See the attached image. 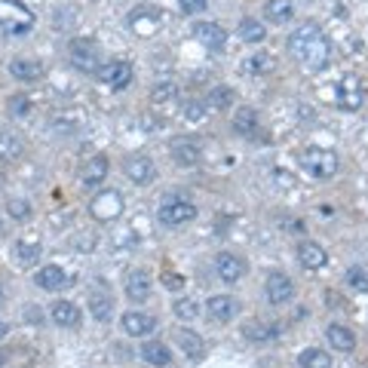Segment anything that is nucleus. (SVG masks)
Returning a JSON list of instances; mask_svg holds the SVG:
<instances>
[{
    "label": "nucleus",
    "mask_w": 368,
    "mask_h": 368,
    "mask_svg": "<svg viewBox=\"0 0 368 368\" xmlns=\"http://www.w3.org/2000/svg\"><path fill=\"white\" fill-rule=\"evenodd\" d=\"M289 49L307 65V68H325L331 58V44L316 22H301L295 28V34L289 37Z\"/></svg>",
    "instance_id": "nucleus-1"
},
{
    "label": "nucleus",
    "mask_w": 368,
    "mask_h": 368,
    "mask_svg": "<svg viewBox=\"0 0 368 368\" xmlns=\"http://www.w3.org/2000/svg\"><path fill=\"white\" fill-rule=\"evenodd\" d=\"M34 28V13L22 0H0V31L4 34H25Z\"/></svg>",
    "instance_id": "nucleus-2"
},
{
    "label": "nucleus",
    "mask_w": 368,
    "mask_h": 368,
    "mask_svg": "<svg viewBox=\"0 0 368 368\" xmlns=\"http://www.w3.org/2000/svg\"><path fill=\"white\" fill-rule=\"evenodd\" d=\"M157 218L163 228H181V224H190L197 218V206L184 197H166L157 209Z\"/></svg>",
    "instance_id": "nucleus-3"
},
{
    "label": "nucleus",
    "mask_w": 368,
    "mask_h": 368,
    "mask_svg": "<svg viewBox=\"0 0 368 368\" xmlns=\"http://www.w3.org/2000/svg\"><path fill=\"white\" fill-rule=\"evenodd\" d=\"M304 166L307 172L313 175V178H331L334 172H338V154L329 147H310L304 150Z\"/></svg>",
    "instance_id": "nucleus-4"
},
{
    "label": "nucleus",
    "mask_w": 368,
    "mask_h": 368,
    "mask_svg": "<svg viewBox=\"0 0 368 368\" xmlns=\"http://www.w3.org/2000/svg\"><path fill=\"white\" fill-rule=\"evenodd\" d=\"M68 53H71V62L77 65L80 71H92L96 74L102 65H98V44L92 37H74L68 44Z\"/></svg>",
    "instance_id": "nucleus-5"
},
{
    "label": "nucleus",
    "mask_w": 368,
    "mask_h": 368,
    "mask_svg": "<svg viewBox=\"0 0 368 368\" xmlns=\"http://www.w3.org/2000/svg\"><path fill=\"white\" fill-rule=\"evenodd\" d=\"M365 105V86L356 74H344L338 83V107L341 111H359Z\"/></svg>",
    "instance_id": "nucleus-6"
},
{
    "label": "nucleus",
    "mask_w": 368,
    "mask_h": 368,
    "mask_svg": "<svg viewBox=\"0 0 368 368\" xmlns=\"http://www.w3.org/2000/svg\"><path fill=\"white\" fill-rule=\"evenodd\" d=\"M96 77L111 89H126L132 83V65L126 58H111V62H105L102 68L96 71Z\"/></svg>",
    "instance_id": "nucleus-7"
},
{
    "label": "nucleus",
    "mask_w": 368,
    "mask_h": 368,
    "mask_svg": "<svg viewBox=\"0 0 368 368\" xmlns=\"http://www.w3.org/2000/svg\"><path fill=\"white\" fill-rule=\"evenodd\" d=\"M89 212H92V218H98V221L120 218L123 197L117 194V190H98V197H92V203H89Z\"/></svg>",
    "instance_id": "nucleus-8"
},
{
    "label": "nucleus",
    "mask_w": 368,
    "mask_h": 368,
    "mask_svg": "<svg viewBox=\"0 0 368 368\" xmlns=\"http://www.w3.org/2000/svg\"><path fill=\"white\" fill-rule=\"evenodd\" d=\"M264 295H267L270 304L282 307V304H289V301L295 298V282H291L286 273H270L267 276V282H264Z\"/></svg>",
    "instance_id": "nucleus-9"
},
{
    "label": "nucleus",
    "mask_w": 368,
    "mask_h": 368,
    "mask_svg": "<svg viewBox=\"0 0 368 368\" xmlns=\"http://www.w3.org/2000/svg\"><path fill=\"white\" fill-rule=\"evenodd\" d=\"M34 282L44 291H65V289L74 286V276H68L58 264H46V267H40V270H37Z\"/></svg>",
    "instance_id": "nucleus-10"
},
{
    "label": "nucleus",
    "mask_w": 368,
    "mask_h": 368,
    "mask_svg": "<svg viewBox=\"0 0 368 368\" xmlns=\"http://www.w3.org/2000/svg\"><path fill=\"white\" fill-rule=\"evenodd\" d=\"M123 172H126V178H129L132 184H141V188H147V184L157 178V166H154V160H150V157H145V154L129 157L126 166H123Z\"/></svg>",
    "instance_id": "nucleus-11"
},
{
    "label": "nucleus",
    "mask_w": 368,
    "mask_h": 368,
    "mask_svg": "<svg viewBox=\"0 0 368 368\" xmlns=\"http://www.w3.org/2000/svg\"><path fill=\"white\" fill-rule=\"evenodd\" d=\"M206 313L212 316L215 322H230V320H237V313H239V301L233 295H212L206 301Z\"/></svg>",
    "instance_id": "nucleus-12"
},
{
    "label": "nucleus",
    "mask_w": 368,
    "mask_h": 368,
    "mask_svg": "<svg viewBox=\"0 0 368 368\" xmlns=\"http://www.w3.org/2000/svg\"><path fill=\"white\" fill-rule=\"evenodd\" d=\"M157 25H160V10H157V6H138V10L129 13V28L136 31L138 37L154 34Z\"/></svg>",
    "instance_id": "nucleus-13"
},
{
    "label": "nucleus",
    "mask_w": 368,
    "mask_h": 368,
    "mask_svg": "<svg viewBox=\"0 0 368 368\" xmlns=\"http://www.w3.org/2000/svg\"><path fill=\"white\" fill-rule=\"evenodd\" d=\"M107 172H111V163H107V157L105 154H96V157H89L86 163H83V169H80V181H83V188H98L105 178H107Z\"/></svg>",
    "instance_id": "nucleus-14"
},
{
    "label": "nucleus",
    "mask_w": 368,
    "mask_h": 368,
    "mask_svg": "<svg viewBox=\"0 0 368 368\" xmlns=\"http://www.w3.org/2000/svg\"><path fill=\"white\" fill-rule=\"evenodd\" d=\"M120 325H123V331H126L129 338H147L150 331H157V316L132 310V313H123Z\"/></svg>",
    "instance_id": "nucleus-15"
},
{
    "label": "nucleus",
    "mask_w": 368,
    "mask_h": 368,
    "mask_svg": "<svg viewBox=\"0 0 368 368\" xmlns=\"http://www.w3.org/2000/svg\"><path fill=\"white\" fill-rule=\"evenodd\" d=\"M215 270H218V276L224 282H239L242 276H246V261H242L239 255H233V252H221L218 258H215Z\"/></svg>",
    "instance_id": "nucleus-16"
},
{
    "label": "nucleus",
    "mask_w": 368,
    "mask_h": 368,
    "mask_svg": "<svg viewBox=\"0 0 368 368\" xmlns=\"http://www.w3.org/2000/svg\"><path fill=\"white\" fill-rule=\"evenodd\" d=\"M194 37L203 44L206 49H224V44H228V31L221 28V25H215V22H197L194 25Z\"/></svg>",
    "instance_id": "nucleus-17"
},
{
    "label": "nucleus",
    "mask_w": 368,
    "mask_h": 368,
    "mask_svg": "<svg viewBox=\"0 0 368 368\" xmlns=\"http://www.w3.org/2000/svg\"><path fill=\"white\" fill-rule=\"evenodd\" d=\"M49 316H53V322L62 325V329H80V322H83L80 307L71 304V301H55V304H49Z\"/></svg>",
    "instance_id": "nucleus-18"
},
{
    "label": "nucleus",
    "mask_w": 368,
    "mask_h": 368,
    "mask_svg": "<svg viewBox=\"0 0 368 368\" xmlns=\"http://www.w3.org/2000/svg\"><path fill=\"white\" fill-rule=\"evenodd\" d=\"M175 344L184 350V356H188V359H194V362L206 356V341L199 338L197 331H190V329H178V331H175Z\"/></svg>",
    "instance_id": "nucleus-19"
},
{
    "label": "nucleus",
    "mask_w": 368,
    "mask_h": 368,
    "mask_svg": "<svg viewBox=\"0 0 368 368\" xmlns=\"http://www.w3.org/2000/svg\"><path fill=\"white\" fill-rule=\"evenodd\" d=\"M13 258H15V267H22V270H28V267L37 264L40 258V239L31 237V239H19L13 246Z\"/></svg>",
    "instance_id": "nucleus-20"
},
{
    "label": "nucleus",
    "mask_w": 368,
    "mask_h": 368,
    "mask_svg": "<svg viewBox=\"0 0 368 368\" xmlns=\"http://www.w3.org/2000/svg\"><path fill=\"white\" fill-rule=\"evenodd\" d=\"M10 74L22 83H34V80L44 77V62H37V58H13Z\"/></svg>",
    "instance_id": "nucleus-21"
},
{
    "label": "nucleus",
    "mask_w": 368,
    "mask_h": 368,
    "mask_svg": "<svg viewBox=\"0 0 368 368\" xmlns=\"http://www.w3.org/2000/svg\"><path fill=\"white\" fill-rule=\"evenodd\" d=\"M298 261L304 264L307 270H320V267H325V261H329V255H325V249L320 246V242L304 239L298 246Z\"/></svg>",
    "instance_id": "nucleus-22"
},
{
    "label": "nucleus",
    "mask_w": 368,
    "mask_h": 368,
    "mask_svg": "<svg viewBox=\"0 0 368 368\" xmlns=\"http://www.w3.org/2000/svg\"><path fill=\"white\" fill-rule=\"evenodd\" d=\"M89 313H92V320L96 322H107L114 316V298H111V291L107 289H98V291H92L89 295Z\"/></svg>",
    "instance_id": "nucleus-23"
},
{
    "label": "nucleus",
    "mask_w": 368,
    "mask_h": 368,
    "mask_svg": "<svg viewBox=\"0 0 368 368\" xmlns=\"http://www.w3.org/2000/svg\"><path fill=\"white\" fill-rule=\"evenodd\" d=\"M199 157H203V150H199L197 141L181 138V141H175V145H172V160L178 163V166H184V169L197 166V163H199Z\"/></svg>",
    "instance_id": "nucleus-24"
},
{
    "label": "nucleus",
    "mask_w": 368,
    "mask_h": 368,
    "mask_svg": "<svg viewBox=\"0 0 368 368\" xmlns=\"http://www.w3.org/2000/svg\"><path fill=\"white\" fill-rule=\"evenodd\" d=\"M138 356L145 359L147 365H157V368H166L172 362V353H169V347L160 344V341H145L138 350Z\"/></svg>",
    "instance_id": "nucleus-25"
},
{
    "label": "nucleus",
    "mask_w": 368,
    "mask_h": 368,
    "mask_svg": "<svg viewBox=\"0 0 368 368\" xmlns=\"http://www.w3.org/2000/svg\"><path fill=\"white\" fill-rule=\"evenodd\" d=\"M264 15L270 25H289L295 19V4H291V0H267Z\"/></svg>",
    "instance_id": "nucleus-26"
},
{
    "label": "nucleus",
    "mask_w": 368,
    "mask_h": 368,
    "mask_svg": "<svg viewBox=\"0 0 368 368\" xmlns=\"http://www.w3.org/2000/svg\"><path fill=\"white\" fill-rule=\"evenodd\" d=\"M329 344L334 347V350H341V353H353L356 350V334L347 329V325H341V322H334V325H329Z\"/></svg>",
    "instance_id": "nucleus-27"
},
{
    "label": "nucleus",
    "mask_w": 368,
    "mask_h": 368,
    "mask_svg": "<svg viewBox=\"0 0 368 368\" xmlns=\"http://www.w3.org/2000/svg\"><path fill=\"white\" fill-rule=\"evenodd\" d=\"M126 295L132 301H138V304L150 298V276H147V270H132L126 276Z\"/></svg>",
    "instance_id": "nucleus-28"
},
{
    "label": "nucleus",
    "mask_w": 368,
    "mask_h": 368,
    "mask_svg": "<svg viewBox=\"0 0 368 368\" xmlns=\"http://www.w3.org/2000/svg\"><path fill=\"white\" fill-rule=\"evenodd\" d=\"M233 132L237 136H255L258 132V111L255 107H239L233 114Z\"/></svg>",
    "instance_id": "nucleus-29"
},
{
    "label": "nucleus",
    "mask_w": 368,
    "mask_h": 368,
    "mask_svg": "<svg viewBox=\"0 0 368 368\" xmlns=\"http://www.w3.org/2000/svg\"><path fill=\"white\" fill-rule=\"evenodd\" d=\"M233 102H237V96H233L230 86H215L206 96V107H209V111H228Z\"/></svg>",
    "instance_id": "nucleus-30"
},
{
    "label": "nucleus",
    "mask_w": 368,
    "mask_h": 368,
    "mask_svg": "<svg viewBox=\"0 0 368 368\" xmlns=\"http://www.w3.org/2000/svg\"><path fill=\"white\" fill-rule=\"evenodd\" d=\"M298 365L301 368H331V356L320 347H307V350H301Z\"/></svg>",
    "instance_id": "nucleus-31"
},
{
    "label": "nucleus",
    "mask_w": 368,
    "mask_h": 368,
    "mask_svg": "<svg viewBox=\"0 0 368 368\" xmlns=\"http://www.w3.org/2000/svg\"><path fill=\"white\" fill-rule=\"evenodd\" d=\"M237 34H239L242 44H261V40L267 37V28L258 19H242Z\"/></svg>",
    "instance_id": "nucleus-32"
},
{
    "label": "nucleus",
    "mask_w": 368,
    "mask_h": 368,
    "mask_svg": "<svg viewBox=\"0 0 368 368\" xmlns=\"http://www.w3.org/2000/svg\"><path fill=\"white\" fill-rule=\"evenodd\" d=\"M22 141L13 136V132H0V160L4 163H13V160H19L22 157Z\"/></svg>",
    "instance_id": "nucleus-33"
},
{
    "label": "nucleus",
    "mask_w": 368,
    "mask_h": 368,
    "mask_svg": "<svg viewBox=\"0 0 368 368\" xmlns=\"http://www.w3.org/2000/svg\"><path fill=\"white\" fill-rule=\"evenodd\" d=\"M178 98V86H175L172 80H160L154 89H150V102L154 105H169Z\"/></svg>",
    "instance_id": "nucleus-34"
},
{
    "label": "nucleus",
    "mask_w": 368,
    "mask_h": 368,
    "mask_svg": "<svg viewBox=\"0 0 368 368\" xmlns=\"http://www.w3.org/2000/svg\"><path fill=\"white\" fill-rule=\"evenodd\" d=\"M172 313L178 316V320H184V322L197 320V316H199V301L197 298H178L172 304Z\"/></svg>",
    "instance_id": "nucleus-35"
},
{
    "label": "nucleus",
    "mask_w": 368,
    "mask_h": 368,
    "mask_svg": "<svg viewBox=\"0 0 368 368\" xmlns=\"http://www.w3.org/2000/svg\"><path fill=\"white\" fill-rule=\"evenodd\" d=\"M273 68V55L270 53H255V55H249L246 62H242V71H249V74H267Z\"/></svg>",
    "instance_id": "nucleus-36"
},
{
    "label": "nucleus",
    "mask_w": 368,
    "mask_h": 368,
    "mask_svg": "<svg viewBox=\"0 0 368 368\" xmlns=\"http://www.w3.org/2000/svg\"><path fill=\"white\" fill-rule=\"evenodd\" d=\"M6 107H10L13 117H31V111H34V105H31V98L25 96V92H15V96H10Z\"/></svg>",
    "instance_id": "nucleus-37"
},
{
    "label": "nucleus",
    "mask_w": 368,
    "mask_h": 368,
    "mask_svg": "<svg viewBox=\"0 0 368 368\" xmlns=\"http://www.w3.org/2000/svg\"><path fill=\"white\" fill-rule=\"evenodd\" d=\"M6 215H10L13 221H28L31 218V203L28 199H10V203H6Z\"/></svg>",
    "instance_id": "nucleus-38"
},
{
    "label": "nucleus",
    "mask_w": 368,
    "mask_h": 368,
    "mask_svg": "<svg viewBox=\"0 0 368 368\" xmlns=\"http://www.w3.org/2000/svg\"><path fill=\"white\" fill-rule=\"evenodd\" d=\"M344 280H347L356 291H368V270H365V267H350Z\"/></svg>",
    "instance_id": "nucleus-39"
},
{
    "label": "nucleus",
    "mask_w": 368,
    "mask_h": 368,
    "mask_svg": "<svg viewBox=\"0 0 368 368\" xmlns=\"http://www.w3.org/2000/svg\"><path fill=\"white\" fill-rule=\"evenodd\" d=\"M280 334V329L276 325H252V329L246 331V338H252V341H267V338H276Z\"/></svg>",
    "instance_id": "nucleus-40"
},
{
    "label": "nucleus",
    "mask_w": 368,
    "mask_h": 368,
    "mask_svg": "<svg viewBox=\"0 0 368 368\" xmlns=\"http://www.w3.org/2000/svg\"><path fill=\"white\" fill-rule=\"evenodd\" d=\"M206 114H209L206 102H188V105H184V117H188L190 123H194V120H203Z\"/></svg>",
    "instance_id": "nucleus-41"
},
{
    "label": "nucleus",
    "mask_w": 368,
    "mask_h": 368,
    "mask_svg": "<svg viewBox=\"0 0 368 368\" xmlns=\"http://www.w3.org/2000/svg\"><path fill=\"white\" fill-rule=\"evenodd\" d=\"M178 6H181V13L197 15V13H203L209 6V0H178Z\"/></svg>",
    "instance_id": "nucleus-42"
},
{
    "label": "nucleus",
    "mask_w": 368,
    "mask_h": 368,
    "mask_svg": "<svg viewBox=\"0 0 368 368\" xmlns=\"http://www.w3.org/2000/svg\"><path fill=\"white\" fill-rule=\"evenodd\" d=\"M163 286L169 291H181L184 289V276L181 273H163Z\"/></svg>",
    "instance_id": "nucleus-43"
},
{
    "label": "nucleus",
    "mask_w": 368,
    "mask_h": 368,
    "mask_svg": "<svg viewBox=\"0 0 368 368\" xmlns=\"http://www.w3.org/2000/svg\"><path fill=\"white\" fill-rule=\"evenodd\" d=\"M6 334H10V325H6V322H0V341H4Z\"/></svg>",
    "instance_id": "nucleus-44"
},
{
    "label": "nucleus",
    "mask_w": 368,
    "mask_h": 368,
    "mask_svg": "<svg viewBox=\"0 0 368 368\" xmlns=\"http://www.w3.org/2000/svg\"><path fill=\"white\" fill-rule=\"evenodd\" d=\"M6 359H10V353H6V350H0V368L6 365Z\"/></svg>",
    "instance_id": "nucleus-45"
},
{
    "label": "nucleus",
    "mask_w": 368,
    "mask_h": 368,
    "mask_svg": "<svg viewBox=\"0 0 368 368\" xmlns=\"http://www.w3.org/2000/svg\"><path fill=\"white\" fill-rule=\"evenodd\" d=\"M0 188H4V175H0Z\"/></svg>",
    "instance_id": "nucleus-46"
},
{
    "label": "nucleus",
    "mask_w": 368,
    "mask_h": 368,
    "mask_svg": "<svg viewBox=\"0 0 368 368\" xmlns=\"http://www.w3.org/2000/svg\"><path fill=\"white\" fill-rule=\"evenodd\" d=\"M0 298H4V286H0Z\"/></svg>",
    "instance_id": "nucleus-47"
}]
</instances>
